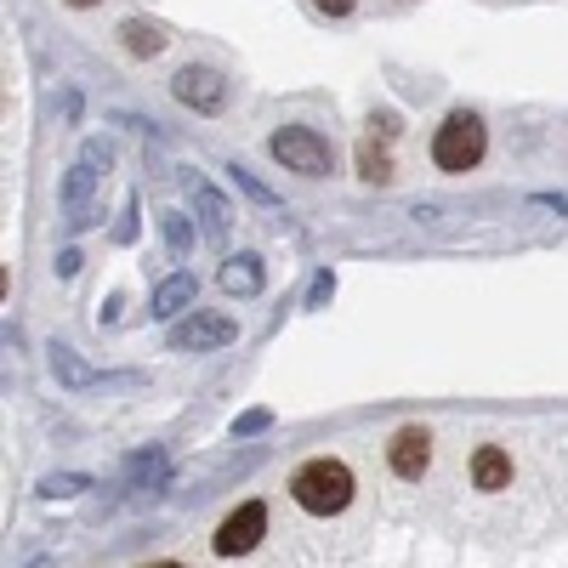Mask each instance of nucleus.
Segmentation results:
<instances>
[{"instance_id": "9b49d317", "label": "nucleus", "mask_w": 568, "mask_h": 568, "mask_svg": "<svg viewBox=\"0 0 568 568\" xmlns=\"http://www.w3.org/2000/svg\"><path fill=\"white\" fill-rule=\"evenodd\" d=\"M222 291L227 296H256L262 291V256H227V267H222Z\"/></svg>"}, {"instance_id": "39448f33", "label": "nucleus", "mask_w": 568, "mask_h": 568, "mask_svg": "<svg viewBox=\"0 0 568 568\" xmlns=\"http://www.w3.org/2000/svg\"><path fill=\"white\" fill-rule=\"evenodd\" d=\"M233 336H240V324H233L227 313H194L187 324L171 329V347L176 353H211V347H227Z\"/></svg>"}, {"instance_id": "ddd939ff", "label": "nucleus", "mask_w": 568, "mask_h": 568, "mask_svg": "<svg viewBox=\"0 0 568 568\" xmlns=\"http://www.w3.org/2000/svg\"><path fill=\"white\" fill-rule=\"evenodd\" d=\"M120 34H125V52H131V58H160V52H165V34H160L154 23H142V18L120 23Z\"/></svg>"}, {"instance_id": "6ab92c4d", "label": "nucleus", "mask_w": 568, "mask_h": 568, "mask_svg": "<svg viewBox=\"0 0 568 568\" xmlns=\"http://www.w3.org/2000/svg\"><path fill=\"white\" fill-rule=\"evenodd\" d=\"M267 420H273L267 409H251V415H240V420H233V438H251V433H262Z\"/></svg>"}, {"instance_id": "7ed1b4c3", "label": "nucleus", "mask_w": 568, "mask_h": 568, "mask_svg": "<svg viewBox=\"0 0 568 568\" xmlns=\"http://www.w3.org/2000/svg\"><path fill=\"white\" fill-rule=\"evenodd\" d=\"M484 149H489V131H484L478 114H449V120L438 125V136H433L438 171H471V165L484 160Z\"/></svg>"}, {"instance_id": "dca6fc26", "label": "nucleus", "mask_w": 568, "mask_h": 568, "mask_svg": "<svg viewBox=\"0 0 568 568\" xmlns=\"http://www.w3.org/2000/svg\"><path fill=\"white\" fill-rule=\"evenodd\" d=\"M52 364H58V375H63L69 387H80V382H85V364H80L69 347H58V353H52Z\"/></svg>"}, {"instance_id": "1a4fd4ad", "label": "nucleus", "mask_w": 568, "mask_h": 568, "mask_svg": "<svg viewBox=\"0 0 568 568\" xmlns=\"http://www.w3.org/2000/svg\"><path fill=\"white\" fill-rule=\"evenodd\" d=\"M194 291H200L194 273H171L160 291H154V307H149V313H154V318H176V313L194 307Z\"/></svg>"}, {"instance_id": "f3484780", "label": "nucleus", "mask_w": 568, "mask_h": 568, "mask_svg": "<svg viewBox=\"0 0 568 568\" xmlns=\"http://www.w3.org/2000/svg\"><path fill=\"white\" fill-rule=\"evenodd\" d=\"M80 489H85V478H74V471H63V478H45V484H40V495H52V500L80 495Z\"/></svg>"}, {"instance_id": "f8f14e48", "label": "nucleus", "mask_w": 568, "mask_h": 568, "mask_svg": "<svg viewBox=\"0 0 568 568\" xmlns=\"http://www.w3.org/2000/svg\"><path fill=\"white\" fill-rule=\"evenodd\" d=\"M187 194H194V205H200L205 227H211L216 240H222V233H227V205H222V194H216L211 182H200V176H187Z\"/></svg>"}, {"instance_id": "4be33fe9", "label": "nucleus", "mask_w": 568, "mask_h": 568, "mask_svg": "<svg viewBox=\"0 0 568 568\" xmlns=\"http://www.w3.org/2000/svg\"><path fill=\"white\" fill-rule=\"evenodd\" d=\"M69 7H98V0H69Z\"/></svg>"}, {"instance_id": "6e6552de", "label": "nucleus", "mask_w": 568, "mask_h": 568, "mask_svg": "<svg viewBox=\"0 0 568 568\" xmlns=\"http://www.w3.org/2000/svg\"><path fill=\"white\" fill-rule=\"evenodd\" d=\"M387 460H393L398 478H420L426 460H433V438H426V426H404V433L393 438V449H387Z\"/></svg>"}, {"instance_id": "412c9836", "label": "nucleus", "mask_w": 568, "mask_h": 568, "mask_svg": "<svg viewBox=\"0 0 568 568\" xmlns=\"http://www.w3.org/2000/svg\"><path fill=\"white\" fill-rule=\"evenodd\" d=\"M313 7L329 12V18H347V12H353V0H313Z\"/></svg>"}, {"instance_id": "a211bd4d", "label": "nucleus", "mask_w": 568, "mask_h": 568, "mask_svg": "<svg viewBox=\"0 0 568 568\" xmlns=\"http://www.w3.org/2000/svg\"><path fill=\"white\" fill-rule=\"evenodd\" d=\"M131 471H136V478H149V484H160L165 478V455H136Z\"/></svg>"}, {"instance_id": "20e7f679", "label": "nucleus", "mask_w": 568, "mask_h": 568, "mask_svg": "<svg viewBox=\"0 0 568 568\" xmlns=\"http://www.w3.org/2000/svg\"><path fill=\"white\" fill-rule=\"evenodd\" d=\"M171 91H176V103H182V109H194V114H216V109L227 103V80H222L216 69H200V63L176 69Z\"/></svg>"}, {"instance_id": "2eb2a0df", "label": "nucleus", "mask_w": 568, "mask_h": 568, "mask_svg": "<svg viewBox=\"0 0 568 568\" xmlns=\"http://www.w3.org/2000/svg\"><path fill=\"white\" fill-rule=\"evenodd\" d=\"M160 222H165V240H171V251H176V256H182L187 245H194V233H187V216H182V211H165Z\"/></svg>"}, {"instance_id": "9d476101", "label": "nucleus", "mask_w": 568, "mask_h": 568, "mask_svg": "<svg viewBox=\"0 0 568 568\" xmlns=\"http://www.w3.org/2000/svg\"><path fill=\"white\" fill-rule=\"evenodd\" d=\"M471 484H478V489H506L511 484V455L484 444L478 455H471Z\"/></svg>"}, {"instance_id": "4468645a", "label": "nucleus", "mask_w": 568, "mask_h": 568, "mask_svg": "<svg viewBox=\"0 0 568 568\" xmlns=\"http://www.w3.org/2000/svg\"><path fill=\"white\" fill-rule=\"evenodd\" d=\"M358 176H364V182H393V160H387V149L364 142V149H358Z\"/></svg>"}, {"instance_id": "f03ea898", "label": "nucleus", "mask_w": 568, "mask_h": 568, "mask_svg": "<svg viewBox=\"0 0 568 568\" xmlns=\"http://www.w3.org/2000/svg\"><path fill=\"white\" fill-rule=\"evenodd\" d=\"M267 154H273L284 171H296V176H329V165H336L329 142H324L313 125H278L273 142H267Z\"/></svg>"}, {"instance_id": "0eeeda50", "label": "nucleus", "mask_w": 568, "mask_h": 568, "mask_svg": "<svg viewBox=\"0 0 568 568\" xmlns=\"http://www.w3.org/2000/svg\"><path fill=\"white\" fill-rule=\"evenodd\" d=\"M262 529H267V511H262V500H245V506H240V511H233L227 524L216 529V540H211V546H216L222 557H240V551H251V546L262 540Z\"/></svg>"}, {"instance_id": "aec40b11", "label": "nucleus", "mask_w": 568, "mask_h": 568, "mask_svg": "<svg viewBox=\"0 0 568 568\" xmlns=\"http://www.w3.org/2000/svg\"><path fill=\"white\" fill-rule=\"evenodd\" d=\"M233 176H240V187H245V194H251V200H262V205H273V194H267V187H262L256 176H245L240 165H233Z\"/></svg>"}, {"instance_id": "423d86ee", "label": "nucleus", "mask_w": 568, "mask_h": 568, "mask_svg": "<svg viewBox=\"0 0 568 568\" xmlns=\"http://www.w3.org/2000/svg\"><path fill=\"white\" fill-rule=\"evenodd\" d=\"M103 171H109V149H103V142H85L80 165H74V171H69V182H63V200H69V227H85V222H91L85 194H91V182H98Z\"/></svg>"}, {"instance_id": "f257e3e1", "label": "nucleus", "mask_w": 568, "mask_h": 568, "mask_svg": "<svg viewBox=\"0 0 568 568\" xmlns=\"http://www.w3.org/2000/svg\"><path fill=\"white\" fill-rule=\"evenodd\" d=\"M291 495H296V506L313 511V517H336V511H347V500H353V471H347L342 460L318 455V460H307L296 478H291Z\"/></svg>"}, {"instance_id": "5701e85b", "label": "nucleus", "mask_w": 568, "mask_h": 568, "mask_svg": "<svg viewBox=\"0 0 568 568\" xmlns=\"http://www.w3.org/2000/svg\"><path fill=\"white\" fill-rule=\"evenodd\" d=\"M149 568H182V562H149Z\"/></svg>"}]
</instances>
